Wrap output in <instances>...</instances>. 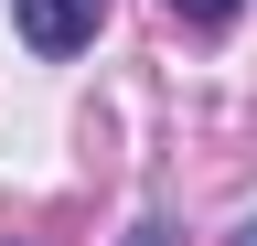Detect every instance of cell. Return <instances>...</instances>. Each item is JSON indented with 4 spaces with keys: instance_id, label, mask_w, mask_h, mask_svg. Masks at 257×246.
<instances>
[{
    "instance_id": "6da1fadb",
    "label": "cell",
    "mask_w": 257,
    "mask_h": 246,
    "mask_svg": "<svg viewBox=\"0 0 257 246\" xmlns=\"http://www.w3.org/2000/svg\"><path fill=\"white\" fill-rule=\"evenodd\" d=\"M11 22H22L32 54H86L96 22H107V0H11Z\"/></svg>"
},
{
    "instance_id": "7a4b0ae2",
    "label": "cell",
    "mask_w": 257,
    "mask_h": 246,
    "mask_svg": "<svg viewBox=\"0 0 257 246\" xmlns=\"http://www.w3.org/2000/svg\"><path fill=\"white\" fill-rule=\"evenodd\" d=\"M172 11H182V22H236L246 0H172Z\"/></svg>"
},
{
    "instance_id": "3957f363",
    "label": "cell",
    "mask_w": 257,
    "mask_h": 246,
    "mask_svg": "<svg viewBox=\"0 0 257 246\" xmlns=\"http://www.w3.org/2000/svg\"><path fill=\"white\" fill-rule=\"evenodd\" d=\"M140 246H172V225H140Z\"/></svg>"
},
{
    "instance_id": "277c9868",
    "label": "cell",
    "mask_w": 257,
    "mask_h": 246,
    "mask_svg": "<svg viewBox=\"0 0 257 246\" xmlns=\"http://www.w3.org/2000/svg\"><path fill=\"white\" fill-rule=\"evenodd\" d=\"M236 246H257V214H246V225H236Z\"/></svg>"
}]
</instances>
